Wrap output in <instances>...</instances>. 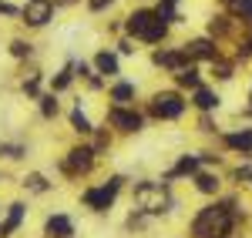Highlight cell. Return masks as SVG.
Listing matches in <instances>:
<instances>
[{
    "label": "cell",
    "mask_w": 252,
    "mask_h": 238,
    "mask_svg": "<svg viewBox=\"0 0 252 238\" xmlns=\"http://www.w3.org/2000/svg\"><path fill=\"white\" fill-rule=\"evenodd\" d=\"M155 191H158V178H155V175H141V178H131V185H128V195H125V198L131 201L135 208H141V205L152 198Z\"/></svg>",
    "instance_id": "f546056e"
},
{
    "label": "cell",
    "mask_w": 252,
    "mask_h": 238,
    "mask_svg": "<svg viewBox=\"0 0 252 238\" xmlns=\"http://www.w3.org/2000/svg\"><path fill=\"white\" fill-rule=\"evenodd\" d=\"M37 238H78V218L64 208H51L40 218V235Z\"/></svg>",
    "instance_id": "ac0fdd59"
},
{
    "label": "cell",
    "mask_w": 252,
    "mask_h": 238,
    "mask_svg": "<svg viewBox=\"0 0 252 238\" xmlns=\"http://www.w3.org/2000/svg\"><path fill=\"white\" fill-rule=\"evenodd\" d=\"M31 141L24 138V134H7V138H0V168L7 171V168H20V164H27L31 158Z\"/></svg>",
    "instance_id": "44dd1931"
},
{
    "label": "cell",
    "mask_w": 252,
    "mask_h": 238,
    "mask_svg": "<svg viewBox=\"0 0 252 238\" xmlns=\"http://www.w3.org/2000/svg\"><path fill=\"white\" fill-rule=\"evenodd\" d=\"M185 188L192 191L195 198H202V201H215V198H222V195L229 191L225 175H222V171H215V168H202V171H198Z\"/></svg>",
    "instance_id": "2e32d148"
},
{
    "label": "cell",
    "mask_w": 252,
    "mask_h": 238,
    "mask_svg": "<svg viewBox=\"0 0 252 238\" xmlns=\"http://www.w3.org/2000/svg\"><path fill=\"white\" fill-rule=\"evenodd\" d=\"M168 84H172L175 91H182V94L189 98L195 87H202V84H205V67H195V64H189V67H182L178 74H172V78H168Z\"/></svg>",
    "instance_id": "4316f807"
},
{
    "label": "cell",
    "mask_w": 252,
    "mask_h": 238,
    "mask_svg": "<svg viewBox=\"0 0 252 238\" xmlns=\"http://www.w3.org/2000/svg\"><path fill=\"white\" fill-rule=\"evenodd\" d=\"M158 228V221L145 212V208H128L125 212V218H121V235H128V238H148L152 232Z\"/></svg>",
    "instance_id": "d4e9b609"
},
{
    "label": "cell",
    "mask_w": 252,
    "mask_h": 238,
    "mask_svg": "<svg viewBox=\"0 0 252 238\" xmlns=\"http://www.w3.org/2000/svg\"><path fill=\"white\" fill-rule=\"evenodd\" d=\"M145 57H148V67H152L155 74H165V78H172V74H178L182 67H189V57H185V51H182L178 40L145 51Z\"/></svg>",
    "instance_id": "30bf717a"
},
{
    "label": "cell",
    "mask_w": 252,
    "mask_h": 238,
    "mask_svg": "<svg viewBox=\"0 0 252 238\" xmlns=\"http://www.w3.org/2000/svg\"><path fill=\"white\" fill-rule=\"evenodd\" d=\"M246 188H249V191H252V178H249V185H246Z\"/></svg>",
    "instance_id": "f6af8a7d"
},
{
    "label": "cell",
    "mask_w": 252,
    "mask_h": 238,
    "mask_svg": "<svg viewBox=\"0 0 252 238\" xmlns=\"http://www.w3.org/2000/svg\"><path fill=\"white\" fill-rule=\"evenodd\" d=\"M165 238H185V235H165Z\"/></svg>",
    "instance_id": "7bdbcfd3"
},
{
    "label": "cell",
    "mask_w": 252,
    "mask_h": 238,
    "mask_svg": "<svg viewBox=\"0 0 252 238\" xmlns=\"http://www.w3.org/2000/svg\"><path fill=\"white\" fill-rule=\"evenodd\" d=\"M128 185H131V175H125V171H101L94 181L78 188L81 212H88L91 218H111L115 208L128 195Z\"/></svg>",
    "instance_id": "7a4b0ae2"
},
{
    "label": "cell",
    "mask_w": 252,
    "mask_h": 238,
    "mask_svg": "<svg viewBox=\"0 0 252 238\" xmlns=\"http://www.w3.org/2000/svg\"><path fill=\"white\" fill-rule=\"evenodd\" d=\"M104 30H108V37H111V40H118L121 34H125V17H121V10L104 20Z\"/></svg>",
    "instance_id": "d590c367"
},
{
    "label": "cell",
    "mask_w": 252,
    "mask_h": 238,
    "mask_svg": "<svg viewBox=\"0 0 252 238\" xmlns=\"http://www.w3.org/2000/svg\"><path fill=\"white\" fill-rule=\"evenodd\" d=\"M64 111H67L64 98L51 94V91H44V94L34 101V114H37L40 124H54V121H61V118H64Z\"/></svg>",
    "instance_id": "484cf974"
},
{
    "label": "cell",
    "mask_w": 252,
    "mask_h": 238,
    "mask_svg": "<svg viewBox=\"0 0 252 238\" xmlns=\"http://www.w3.org/2000/svg\"><path fill=\"white\" fill-rule=\"evenodd\" d=\"M215 148H219L225 158L252 161V124H242V128H222Z\"/></svg>",
    "instance_id": "7c38bea8"
},
{
    "label": "cell",
    "mask_w": 252,
    "mask_h": 238,
    "mask_svg": "<svg viewBox=\"0 0 252 238\" xmlns=\"http://www.w3.org/2000/svg\"><path fill=\"white\" fill-rule=\"evenodd\" d=\"M101 124H104L118 141H135V138H141V134L152 128V121L145 118L141 104H138V107H111V104H104Z\"/></svg>",
    "instance_id": "8992f818"
},
{
    "label": "cell",
    "mask_w": 252,
    "mask_h": 238,
    "mask_svg": "<svg viewBox=\"0 0 252 238\" xmlns=\"http://www.w3.org/2000/svg\"><path fill=\"white\" fill-rule=\"evenodd\" d=\"M74 60H78V54H67L61 67L47 71V91H51V94H58V98H67V94H74V91H78V78H74Z\"/></svg>",
    "instance_id": "ffe728a7"
},
{
    "label": "cell",
    "mask_w": 252,
    "mask_h": 238,
    "mask_svg": "<svg viewBox=\"0 0 252 238\" xmlns=\"http://www.w3.org/2000/svg\"><path fill=\"white\" fill-rule=\"evenodd\" d=\"M101 171H104V161L91 151L88 141H74L71 138L64 148H61V155L54 158V175H58L64 185H78L81 188V185L94 181Z\"/></svg>",
    "instance_id": "277c9868"
},
{
    "label": "cell",
    "mask_w": 252,
    "mask_h": 238,
    "mask_svg": "<svg viewBox=\"0 0 252 238\" xmlns=\"http://www.w3.org/2000/svg\"><path fill=\"white\" fill-rule=\"evenodd\" d=\"M58 7L51 3V0H20V17H17V27L20 34H40V30H47L54 20H58Z\"/></svg>",
    "instance_id": "52a82bcc"
},
{
    "label": "cell",
    "mask_w": 252,
    "mask_h": 238,
    "mask_svg": "<svg viewBox=\"0 0 252 238\" xmlns=\"http://www.w3.org/2000/svg\"><path fill=\"white\" fill-rule=\"evenodd\" d=\"M131 3H152V0H131Z\"/></svg>",
    "instance_id": "60d3db41"
},
{
    "label": "cell",
    "mask_w": 252,
    "mask_h": 238,
    "mask_svg": "<svg viewBox=\"0 0 252 238\" xmlns=\"http://www.w3.org/2000/svg\"><path fill=\"white\" fill-rule=\"evenodd\" d=\"M202 34H205V37H212L215 44H222V47H225V44H232V40L242 34V27H239V24H235L229 14L215 10V14H209V20H205V30H202Z\"/></svg>",
    "instance_id": "603a6c76"
},
{
    "label": "cell",
    "mask_w": 252,
    "mask_h": 238,
    "mask_svg": "<svg viewBox=\"0 0 252 238\" xmlns=\"http://www.w3.org/2000/svg\"><path fill=\"white\" fill-rule=\"evenodd\" d=\"M0 218H3V201H0Z\"/></svg>",
    "instance_id": "ee69618b"
},
{
    "label": "cell",
    "mask_w": 252,
    "mask_h": 238,
    "mask_svg": "<svg viewBox=\"0 0 252 238\" xmlns=\"http://www.w3.org/2000/svg\"><path fill=\"white\" fill-rule=\"evenodd\" d=\"M88 144H91V151H94L101 161H108V158H115V151H118V144H121V141H118L115 134H111V131L97 121V131L88 138Z\"/></svg>",
    "instance_id": "f1b7e54d"
},
{
    "label": "cell",
    "mask_w": 252,
    "mask_h": 238,
    "mask_svg": "<svg viewBox=\"0 0 252 238\" xmlns=\"http://www.w3.org/2000/svg\"><path fill=\"white\" fill-rule=\"evenodd\" d=\"M242 118H252V84H249V94H246V107H242Z\"/></svg>",
    "instance_id": "f35d334b"
},
{
    "label": "cell",
    "mask_w": 252,
    "mask_h": 238,
    "mask_svg": "<svg viewBox=\"0 0 252 238\" xmlns=\"http://www.w3.org/2000/svg\"><path fill=\"white\" fill-rule=\"evenodd\" d=\"M121 17H125V37H131L141 51L175 40V27L168 20H161L155 3H131L128 10H121Z\"/></svg>",
    "instance_id": "3957f363"
},
{
    "label": "cell",
    "mask_w": 252,
    "mask_h": 238,
    "mask_svg": "<svg viewBox=\"0 0 252 238\" xmlns=\"http://www.w3.org/2000/svg\"><path fill=\"white\" fill-rule=\"evenodd\" d=\"M141 98H145L141 84L128 74L118 80H108V87H104V104H111V107H138Z\"/></svg>",
    "instance_id": "5bb4252c"
},
{
    "label": "cell",
    "mask_w": 252,
    "mask_h": 238,
    "mask_svg": "<svg viewBox=\"0 0 252 238\" xmlns=\"http://www.w3.org/2000/svg\"><path fill=\"white\" fill-rule=\"evenodd\" d=\"M225 54H229L239 67L249 64V60H252V30H242V34L232 40V51H225Z\"/></svg>",
    "instance_id": "d6a6232c"
},
{
    "label": "cell",
    "mask_w": 252,
    "mask_h": 238,
    "mask_svg": "<svg viewBox=\"0 0 252 238\" xmlns=\"http://www.w3.org/2000/svg\"><path fill=\"white\" fill-rule=\"evenodd\" d=\"M17 188H20V198L40 201V198H51L58 191V181H54V175H47L44 168H27L17 178Z\"/></svg>",
    "instance_id": "4fadbf2b"
},
{
    "label": "cell",
    "mask_w": 252,
    "mask_h": 238,
    "mask_svg": "<svg viewBox=\"0 0 252 238\" xmlns=\"http://www.w3.org/2000/svg\"><path fill=\"white\" fill-rule=\"evenodd\" d=\"M88 104L91 101L84 98V94H74V101L64 111V124H67V131H71L74 141H88L97 131V118H91V107Z\"/></svg>",
    "instance_id": "9c48e42d"
},
{
    "label": "cell",
    "mask_w": 252,
    "mask_h": 238,
    "mask_svg": "<svg viewBox=\"0 0 252 238\" xmlns=\"http://www.w3.org/2000/svg\"><path fill=\"white\" fill-rule=\"evenodd\" d=\"M14 80H17V94L24 101H34L47 91V71L40 67V64H27V67H17V74H14Z\"/></svg>",
    "instance_id": "e0dca14e"
},
{
    "label": "cell",
    "mask_w": 252,
    "mask_h": 238,
    "mask_svg": "<svg viewBox=\"0 0 252 238\" xmlns=\"http://www.w3.org/2000/svg\"><path fill=\"white\" fill-rule=\"evenodd\" d=\"M246 228V215L232 212L229 191L215 201H202L185 218V238H239Z\"/></svg>",
    "instance_id": "6da1fadb"
},
{
    "label": "cell",
    "mask_w": 252,
    "mask_h": 238,
    "mask_svg": "<svg viewBox=\"0 0 252 238\" xmlns=\"http://www.w3.org/2000/svg\"><path fill=\"white\" fill-rule=\"evenodd\" d=\"M198 171H202V158H198V151H195V148H185V151H178V155L172 158L168 168L158 171L155 178L161 181V185H168V188H182V185H189Z\"/></svg>",
    "instance_id": "ba28073f"
},
{
    "label": "cell",
    "mask_w": 252,
    "mask_h": 238,
    "mask_svg": "<svg viewBox=\"0 0 252 238\" xmlns=\"http://www.w3.org/2000/svg\"><path fill=\"white\" fill-rule=\"evenodd\" d=\"M88 60H91V67H94L97 78H104V80L125 78V60L115 54V47H111V44H101V47H94Z\"/></svg>",
    "instance_id": "d6986e66"
},
{
    "label": "cell",
    "mask_w": 252,
    "mask_h": 238,
    "mask_svg": "<svg viewBox=\"0 0 252 238\" xmlns=\"http://www.w3.org/2000/svg\"><path fill=\"white\" fill-rule=\"evenodd\" d=\"M7 57L14 60L17 67H27V64H37L40 57V44L31 34H14V37H7Z\"/></svg>",
    "instance_id": "7402d4cb"
},
{
    "label": "cell",
    "mask_w": 252,
    "mask_h": 238,
    "mask_svg": "<svg viewBox=\"0 0 252 238\" xmlns=\"http://www.w3.org/2000/svg\"><path fill=\"white\" fill-rule=\"evenodd\" d=\"M192 124H195L192 131L205 141V144H215V141H219V134H222V124H219V118H215V114H192Z\"/></svg>",
    "instance_id": "1f68e13d"
},
{
    "label": "cell",
    "mask_w": 252,
    "mask_h": 238,
    "mask_svg": "<svg viewBox=\"0 0 252 238\" xmlns=\"http://www.w3.org/2000/svg\"><path fill=\"white\" fill-rule=\"evenodd\" d=\"M118 3L121 0H84V14L88 17H111V14H118Z\"/></svg>",
    "instance_id": "836d02e7"
},
{
    "label": "cell",
    "mask_w": 252,
    "mask_h": 238,
    "mask_svg": "<svg viewBox=\"0 0 252 238\" xmlns=\"http://www.w3.org/2000/svg\"><path fill=\"white\" fill-rule=\"evenodd\" d=\"M215 3H219V10L229 14L242 30H252V0H215Z\"/></svg>",
    "instance_id": "4dcf8cb0"
},
{
    "label": "cell",
    "mask_w": 252,
    "mask_h": 238,
    "mask_svg": "<svg viewBox=\"0 0 252 238\" xmlns=\"http://www.w3.org/2000/svg\"><path fill=\"white\" fill-rule=\"evenodd\" d=\"M31 221V201L27 198H10L3 201V218H0V238H17Z\"/></svg>",
    "instance_id": "9a60e30c"
},
{
    "label": "cell",
    "mask_w": 252,
    "mask_h": 238,
    "mask_svg": "<svg viewBox=\"0 0 252 238\" xmlns=\"http://www.w3.org/2000/svg\"><path fill=\"white\" fill-rule=\"evenodd\" d=\"M3 175H7V171H3V168H0V185H3Z\"/></svg>",
    "instance_id": "b9f144b4"
},
{
    "label": "cell",
    "mask_w": 252,
    "mask_h": 238,
    "mask_svg": "<svg viewBox=\"0 0 252 238\" xmlns=\"http://www.w3.org/2000/svg\"><path fill=\"white\" fill-rule=\"evenodd\" d=\"M17 17H20L17 0H0V20H17Z\"/></svg>",
    "instance_id": "8d00e7d4"
},
{
    "label": "cell",
    "mask_w": 252,
    "mask_h": 238,
    "mask_svg": "<svg viewBox=\"0 0 252 238\" xmlns=\"http://www.w3.org/2000/svg\"><path fill=\"white\" fill-rule=\"evenodd\" d=\"M111 47H115V54H118L121 60H135L138 54H141V47H138L131 37H125V34H121L118 40H111Z\"/></svg>",
    "instance_id": "e575fe53"
},
{
    "label": "cell",
    "mask_w": 252,
    "mask_h": 238,
    "mask_svg": "<svg viewBox=\"0 0 252 238\" xmlns=\"http://www.w3.org/2000/svg\"><path fill=\"white\" fill-rule=\"evenodd\" d=\"M178 44H182L189 64H195V67H209V64H215L219 57H225V47L215 44L212 37H205V34H189V37H182Z\"/></svg>",
    "instance_id": "8fae6325"
},
{
    "label": "cell",
    "mask_w": 252,
    "mask_h": 238,
    "mask_svg": "<svg viewBox=\"0 0 252 238\" xmlns=\"http://www.w3.org/2000/svg\"><path fill=\"white\" fill-rule=\"evenodd\" d=\"M235 74H239V64H235L229 54H225V57H219L215 64H209V67H205V80H209V84H215V87L232 84Z\"/></svg>",
    "instance_id": "83f0119b"
},
{
    "label": "cell",
    "mask_w": 252,
    "mask_h": 238,
    "mask_svg": "<svg viewBox=\"0 0 252 238\" xmlns=\"http://www.w3.org/2000/svg\"><path fill=\"white\" fill-rule=\"evenodd\" d=\"M141 111L152 124H182V121L192 114L189 107V98L182 91H175L172 84H161V87H152L145 98H141Z\"/></svg>",
    "instance_id": "5b68a950"
},
{
    "label": "cell",
    "mask_w": 252,
    "mask_h": 238,
    "mask_svg": "<svg viewBox=\"0 0 252 238\" xmlns=\"http://www.w3.org/2000/svg\"><path fill=\"white\" fill-rule=\"evenodd\" d=\"M51 3L58 7L61 14H64V10H78V7H84V0H51Z\"/></svg>",
    "instance_id": "74e56055"
},
{
    "label": "cell",
    "mask_w": 252,
    "mask_h": 238,
    "mask_svg": "<svg viewBox=\"0 0 252 238\" xmlns=\"http://www.w3.org/2000/svg\"><path fill=\"white\" fill-rule=\"evenodd\" d=\"M152 3H158V7H182L185 0H152Z\"/></svg>",
    "instance_id": "ab89813d"
},
{
    "label": "cell",
    "mask_w": 252,
    "mask_h": 238,
    "mask_svg": "<svg viewBox=\"0 0 252 238\" xmlns=\"http://www.w3.org/2000/svg\"><path fill=\"white\" fill-rule=\"evenodd\" d=\"M189 107H192V114H219L222 111V91L205 80L202 87H195L189 94Z\"/></svg>",
    "instance_id": "cb8c5ba5"
}]
</instances>
